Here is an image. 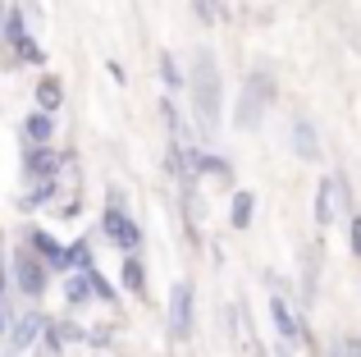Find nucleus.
Here are the masks:
<instances>
[{
	"mask_svg": "<svg viewBox=\"0 0 361 357\" xmlns=\"http://www.w3.org/2000/svg\"><path fill=\"white\" fill-rule=\"evenodd\" d=\"M188 97H192V115L197 128L206 138L220 128V106H224V78H220V60L211 51H192V64H188Z\"/></svg>",
	"mask_w": 361,
	"mask_h": 357,
	"instance_id": "1",
	"label": "nucleus"
},
{
	"mask_svg": "<svg viewBox=\"0 0 361 357\" xmlns=\"http://www.w3.org/2000/svg\"><path fill=\"white\" fill-rule=\"evenodd\" d=\"M274 97H279V83H274V69L270 64H252L238 87V106H233V128H243V133H252V128H261V119L270 115Z\"/></svg>",
	"mask_w": 361,
	"mask_h": 357,
	"instance_id": "2",
	"label": "nucleus"
},
{
	"mask_svg": "<svg viewBox=\"0 0 361 357\" xmlns=\"http://www.w3.org/2000/svg\"><path fill=\"white\" fill-rule=\"evenodd\" d=\"M0 46H5V69H23V64H37V69H42V64H46V51H42V42L27 32V9L18 5V0L5 9Z\"/></svg>",
	"mask_w": 361,
	"mask_h": 357,
	"instance_id": "3",
	"label": "nucleus"
},
{
	"mask_svg": "<svg viewBox=\"0 0 361 357\" xmlns=\"http://www.w3.org/2000/svg\"><path fill=\"white\" fill-rule=\"evenodd\" d=\"M101 238L110 248H119L123 257H137L142 252V229L128 215V197L123 188H106V206H101Z\"/></svg>",
	"mask_w": 361,
	"mask_h": 357,
	"instance_id": "4",
	"label": "nucleus"
},
{
	"mask_svg": "<svg viewBox=\"0 0 361 357\" xmlns=\"http://www.w3.org/2000/svg\"><path fill=\"white\" fill-rule=\"evenodd\" d=\"M51 279H55L51 266H46V261L37 257V252L27 248L23 238H18L14 252H9V284L18 289V298H27V303L37 307V303L46 298V289H51Z\"/></svg>",
	"mask_w": 361,
	"mask_h": 357,
	"instance_id": "5",
	"label": "nucleus"
},
{
	"mask_svg": "<svg viewBox=\"0 0 361 357\" xmlns=\"http://www.w3.org/2000/svg\"><path fill=\"white\" fill-rule=\"evenodd\" d=\"M69 165H78V152H55V147H32L23 143V161H18V170H23L27 183H46V178H64Z\"/></svg>",
	"mask_w": 361,
	"mask_h": 357,
	"instance_id": "6",
	"label": "nucleus"
},
{
	"mask_svg": "<svg viewBox=\"0 0 361 357\" xmlns=\"http://www.w3.org/2000/svg\"><path fill=\"white\" fill-rule=\"evenodd\" d=\"M165 325H169V339L174 344H188L197 330V289L192 279H174V289H169V312H165Z\"/></svg>",
	"mask_w": 361,
	"mask_h": 357,
	"instance_id": "7",
	"label": "nucleus"
},
{
	"mask_svg": "<svg viewBox=\"0 0 361 357\" xmlns=\"http://www.w3.org/2000/svg\"><path fill=\"white\" fill-rule=\"evenodd\" d=\"M270 321L279 330L283 349H311V330H307V316H302V303H293L288 294L270 298Z\"/></svg>",
	"mask_w": 361,
	"mask_h": 357,
	"instance_id": "8",
	"label": "nucleus"
},
{
	"mask_svg": "<svg viewBox=\"0 0 361 357\" xmlns=\"http://www.w3.org/2000/svg\"><path fill=\"white\" fill-rule=\"evenodd\" d=\"M46 330H51V316H46L42 307H27L5 330V357H18L23 349H37V339H46Z\"/></svg>",
	"mask_w": 361,
	"mask_h": 357,
	"instance_id": "9",
	"label": "nucleus"
},
{
	"mask_svg": "<svg viewBox=\"0 0 361 357\" xmlns=\"http://www.w3.org/2000/svg\"><path fill=\"white\" fill-rule=\"evenodd\" d=\"M23 243L46 261V266H51V275H73V270H69V243H60L51 229H42V224H27V229H23Z\"/></svg>",
	"mask_w": 361,
	"mask_h": 357,
	"instance_id": "10",
	"label": "nucleus"
},
{
	"mask_svg": "<svg viewBox=\"0 0 361 357\" xmlns=\"http://www.w3.org/2000/svg\"><path fill=\"white\" fill-rule=\"evenodd\" d=\"M288 143H293V156L307 161V165H316L320 156H325V147H320V128H316V119H307V115H293Z\"/></svg>",
	"mask_w": 361,
	"mask_h": 357,
	"instance_id": "11",
	"label": "nucleus"
},
{
	"mask_svg": "<svg viewBox=\"0 0 361 357\" xmlns=\"http://www.w3.org/2000/svg\"><path fill=\"white\" fill-rule=\"evenodd\" d=\"M82 339H87V330L78 321H51V330L42 339V357H60L69 344H82Z\"/></svg>",
	"mask_w": 361,
	"mask_h": 357,
	"instance_id": "12",
	"label": "nucleus"
},
{
	"mask_svg": "<svg viewBox=\"0 0 361 357\" xmlns=\"http://www.w3.org/2000/svg\"><path fill=\"white\" fill-rule=\"evenodd\" d=\"M338 220V188H334V174H320L316 183V229H329Z\"/></svg>",
	"mask_w": 361,
	"mask_h": 357,
	"instance_id": "13",
	"label": "nucleus"
},
{
	"mask_svg": "<svg viewBox=\"0 0 361 357\" xmlns=\"http://www.w3.org/2000/svg\"><path fill=\"white\" fill-rule=\"evenodd\" d=\"M119 284H123V294L147 298L151 275H147V261H142V252H137V257H123V261H119Z\"/></svg>",
	"mask_w": 361,
	"mask_h": 357,
	"instance_id": "14",
	"label": "nucleus"
},
{
	"mask_svg": "<svg viewBox=\"0 0 361 357\" xmlns=\"http://www.w3.org/2000/svg\"><path fill=\"white\" fill-rule=\"evenodd\" d=\"M32 101H37V110L55 115V110L64 106V78H60V73H42L37 87H32Z\"/></svg>",
	"mask_w": 361,
	"mask_h": 357,
	"instance_id": "15",
	"label": "nucleus"
},
{
	"mask_svg": "<svg viewBox=\"0 0 361 357\" xmlns=\"http://www.w3.org/2000/svg\"><path fill=\"white\" fill-rule=\"evenodd\" d=\"M51 138H55V115H46V110H37V106H32V115L23 119V143H32V147H51Z\"/></svg>",
	"mask_w": 361,
	"mask_h": 357,
	"instance_id": "16",
	"label": "nucleus"
},
{
	"mask_svg": "<svg viewBox=\"0 0 361 357\" xmlns=\"http://www.w3.org/2000/svg\"><path fill=\"white\" fill-rule=\"evenodd\" d=\"M252 215H256V193H252V188H233L229 224H233V229H252Z\"/></svg>",
	"mask_w": 361,
	"mask_h": 357,
	"instance_id": "17",
	"label": "nucleus"
},
{
	"mask_svg": "<svg viewBox=\"0 0 361 357\" xmlns=\"http://www.w3.org/2000/svg\"><path fill=\"white\" fill-rule=\"evenodd\" d=\"M64 303L78 312V307L97 303V284H92V275H64Z\"/></svg>",
	"mask_w": 361,
	"mask_h": 357,
	"instance_id": "18",
	"label": "nucleus"
},
{
	"mask_svg": "<svg viewBox=\"0 0 361 357\" xmlns=\"http://www.w3.org/2000/svg\"><path fill=\"white\" fill-rule=\"evenodd\" d=\"M160 83H165V97H178V92H188V73L178 69L174 51H160Z\"/></svg>",
	"mask_w": 361,
	"mask_h": 357,
	"instance_id": "19",
	"label": "nucleus"
},
{
	"mask_svg": "<svg viewBox=\"0 0 361 357\" xmlns=\"http://www.w3.org/2000/svg\"><path fill=\"white\" fill-rule=\"evenodd\" d=\"M69 270H73V275L101 270V266H97V248H92V238H73V243H69Z\"/></svg>",
	"mask_w": 361,
	"mask_h": 357,
	"instance_id": "20",
	"label": "nucleus"
},
{
	"mask_svg": "<svg viewBox=\"0 0 361 357\" xmlns=\"http://www.w3.org/2000/svg\"><path fill=\"white\" fill-rule=\"evenodd\" d=\"M160 115H165L169 143H188V124L178 119V106H174V97H160Z\"/></svg>",
	"mask_w": 361,
	"mask_h": 357,
	"instance_id": "21",
	"label": "nucleus"
},
{
	"mask_svg": "<svg viewBox=\"0 0 361 357\" xmlns=\"http://www.w3.org/2000/svg\"><path fill=\"white\" fill-rule=\"evenodd\" d=\"M334 188H338V215H348V220H353V215H361V211H357V193H353V178H348L343 170H334Z\"/></svg>",
	"mask_w": 361,
	"mask_h": 357,
	"instance_id": "22",
	"label": "nucleus"
},
{
	"mask_svg": "<svg viewBox=\"0 0 361 357\" xmlns=\"http://www.w3.org/2000/svg\"><path fill=\"white\" fill-rule=\"evenodd\" d=\"M220 5L224 0H192V14H197V23H220Z\"/></svg>",
	"mask_w": 361,
	"mask_h": 357,
	"instance_id": "23",
	"label": "nucleus"
},
{
	"mask_svg": "<svg viewBox=\"0 0 361 357\" xmlns=\"http://www.w3.org/2000/svg\"><path fill=\"white\" fill-rule=\"evenodd\" d=\"M78 211H82V197H78V193L60 197V202L51 206V215H60V220H78Z\"/></svg>",
	"mask_w": 361,
	"mask_h": 357,
	"instance_id": "24",
	"label": "nucleus"
},
{
	"mask_svg": "<svg viewBox=\"0 0 361 357\" xmlns=\"http://www.w3.org/2000/svg\"><path fill=\"white\" fill-rule=\"evenodd\" d=\"M348 248H353V257L361 261V215H353V220H348Z\"/></svg>",
	"mask_w": 361,
	"mask_h": 357,
	"instance_id": "25",
	"label": "nucleus"
},
{
	"mask_svg": "<svg viewBox=\"0 0 361 357\" xmlns=\"http://www.w3.org/2000/svg\"><path fill=\"white\" fill-rule=\"evenodd\" d=\"M338 349L343 357H361V334H338Z\"/></svg>",
	"mask_w": 361,
	"mask_h": 357,
	"instance_id": "26",
	"label": "nucleus"
},
{
	"mask_svg": "<svg viewBox=\"0 0 361 357\" xmlns=\"http://www.w3.org/2000/svg\"><path fill=\"white\" fill-rule=\"evenodd\" d=\"M87 344H92V349H110V330H106V325L87 330Z\"/></svg>",
	"mask_w": 361,
	"mask_h": 357,
	"instance_id": "27",
	"label": "nucleus"
},
{
	"mask_svg": "<svg viewBox=\"0 0 361 357\" xmlns=\"http://www.w3.org/2000/svg\"><path fill=\"white\" fill-rule=\"evenodd\" d=\"M325 357H343V349H338V339H334V344L325 349Z\"/></svg>",
	"mask_w": 361,
	"mask_h": 357,
	"instance_id": "28",
	"label": "nucleus"
}]
</instances>
